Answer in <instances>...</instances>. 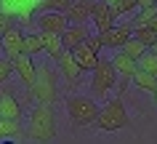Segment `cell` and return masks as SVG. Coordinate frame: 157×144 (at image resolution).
<instances>
[{
	"label": "cell",
	"instance_id": "cell-1",
	"mask_svg": "<svg viewBox=\"0 0 157 144\" xmlns=\"http://www.w3.org/2000/svg\"><path fill=\"white\" fill-rule=\"evenodd\" d=\"M56 136V112L53 104H37L29 112V123H27V139L37 144H45Z\"/></svg>",
	"mask_w": 157,
	"mask_h": 144
},
{
	"label": "cell",
	"instance_id": "cell-2",
	"mask_svg": "<svg viewBox=\"0 0 157 144\" xmlns=\"http://www.w3.org/2000/svg\"><path fill=\"white\" fill-rule=\"evenodd\" d=\"M29 96L37 104H53L59 99V80H56V69L51 64H37L35 72V83L29 85Z\"/></svg>",
	"mask_w": 157,
	"mask_h": 144
},
{
	"label": "cell",
	"instance_id": "cell-3",
	"mask_svg": "<svg viewBox=\"0 0 157 144\" xmlns=\"http://www.w3.org/2000/svg\"><path fill=\"white\" fill-rule=\"evenodd\" d=\"M67 112H69L72 126H77V128L96 126V118H99V104L93 102L91 96H69V99H67Z\"/></svg>",
	"mask_w": 157,
	"mask_h": 144
},
{
	"label": "cell",
	"instance_id": "cell-4",
	"mask_svg": "<svg viewBox=\"0 0 157 144\" xmlns=\"http://www.w3.org/2000/svg\"><path fill=\"white\" fill-rule=\"evenodd\" d=\"M128 126H131V118H128V112H125L120 96L112 99L104 110H99V118H96V128H99V131L115 134V131H123V128H128Z\"/></svg>",
	"mask_w": 157,
	"mask_h": 144
},
{
	"label": "cell",
	"instance_id": "cell-5",
	"mask_svg": "<svg viewBox=\"0 0 157 144\" xmlns=\"http://www.w3.org/2000/svg\"><path fill=\"white\" fill-rule=\"evenodd\" d=\"M115 80H117V69H115V64H112V59H99V67L93 69V80H91L93 93L107 96V93L115 88Z\"/></svg>",
	"mask_w": 157,
	"mask_h": 144
},
{
	"label": "cell",
	"instance_id": "cell-6",
	"mask_svg": "<svg viewBox=\"0 0 157 144\" xmlns=\"http://www.w3.org/2000/svg\"><path fill=\"white\" fill-rule=\"evenodd\" d=\"M112 64H115L117 75H123V83H120V88H117V91L123 93L125 88H128V80H133V75H136V69H139V61L133 59V56H128L123 48H117L115 56H112Z\"/></svg>",
	"mask_w": 157,
	"mask_h": 144
},
{
	"label": "cell",
	"instance_id": "cell-7",
	"mask_svg": "<svg viewBox=\"0 0 157 144\" xmlns=\"http://www.w3.org/2000/svg\"><path fill=\"white\" fill-rule=\"evenodd\" d=\"M99 37H101V45L104 48H123L125 43L133 37V27L131 24H115L112 29H107V32H99Z\"/></svg>",
	"mask_w": 157,
	"mask_h": 144
},
{
	"label": "cell",
	"instance_id": "cell-8",
	"mask_svg": "<svg viewBox=\"0 0 157 144\" xmlns=\"http://www.w3.org/2000/svg\"><path fill=\"white\" fill-rule=\"evenodd\" d=\"M37 24H40V32L64 35V29L69 27V16H67L64 11H43L40 19H37Z\"/></svg>",
	"mask_w": 157,
	"mask_h": 144
},
{
	"label": "cell",
	"instance_id": "cell-9",
	"mask_svg": "<svg viewBox=\"0 0 157 144\" xmlns=\"http://www.w3.org/2000/svg\"><path fill=\"white\" fill-rule=\"evenodd\" d=\"M24 37H27V35L21 32L16 24H11L6 32L0 35V40H3V53H6L8 59H13V56H19V53H24Z\"/></svg>",
	"mask_w": 157,
	"mask_h": 144
},
{
	"label": "cell",
	"instance_id": "cell-10",
	"mask_svg": "<svg viewBox=\"0 0 157 144\" xmlns=\"http://www.w3.org/2000/svg\"><path fill=\"white\" fill-rule=\"evenodd\" d=\"M59 69H61V75L67 77V83L69 85H77L80 83V77H83V72L85 69L77 64V59H75V53H72V48H64V53L59 56Z\"/></svg>",
	"mask_w": 157,
	"mask_h": 144
},
{
	"label": "cell",
	"instance_id": "cell-11",
	"mask_svg": "<svg viewBox=\"0 0 157 144\" xmlns=\"http://www.w3.org/2000/svg\"><path fill=\"white\" fill-rule=\"evenodd\" d=\"M11 64H13V72H19L21 83L29 88V85L35 83V72H37L35 56H29V53H19V56H13V59H11Z\"/></svg>",
	"mask_w": 157,
	"mask_h": 144
},
{
	"label": "cell",
	"instance_id": "cell-12",
	"mask_svg": "<svg viewBox=\"0 0 157 144\" xmlns=\"http://www.w3.org/2000/svg\"><path fill=\"white\" fill-rule=\"evenodd\" d=\"M40 0H0V8L8 16H19V19H29L32 11H37Z\"/></svg>",
	"mask_w": 157,
	"mask_h": 144
},
{
	"label": "cell",
	"instance_id": "cell-13",
	"mask_svg": "<svg viewBox=\"0 0 157 144\" xmlns=\"http://www.w3.org/2000/svg\"><path fill=\"white\" fill-rule=\"evenodd\" d=\"M96 3H99V0H72V6L67 11L69 24H85V21H91Z\"/></svg>",
	"mask_w": 157,
	"mask_h": 144
},
{
	"label": "cell",
	"instance_id": "cell-14",
	"mask_svg": "<svg viewBox=\"0 0 157 144\" xmlns=\"http://www.w3.org/2000/svg\"><path fill=\"white\" fill-rule=\"evenodd\" d=\"M115 19H117V14H115V8L109 6V3H96V8H93V16H91V21H93V27L99 29V32H107V29H112L115 27Z\"/></svg>",
	"mask_w": 157,
	"mask_h": 144
},
{
	"label": "cell",
	"instance_id": "cell-15",
	"mask_svg": "<svg viewBox=\"0 0 157 144\" xmlns=\"http://www.w3.org/2000/svg\"><path fill=\"white\" fill-rule=\"evenodd\" d=\"M72 53H75V59H77V64L85 69V72H93V69L99 67V53L93 51L88 43H80V45H75L72 48Z\"/></svg>",
	"mask_w": 157,
	"mask_h": 144
},
{
	"label": "cell",
	"instance_id": "cell-16",
	"mask_svg": "<svg viewBox=\"0 0 157 144\" xmlns=\"http://www.w3.org/2000/svg\"><path fill=\"white\" fill-rule=\"evenodd\" d=\"M21 104H19V99L13 96L11 91H6V88H0V118H16L21 120Z\"/></svg>",
	"mask_w": 157,
	"mask_h": 144
},
{
	"label": "cell",
	"instance_id": "cell-17",
	"mask_svg": "<svg viewBox=\"0 0 157 144\" xmlns=\"http://www.w3.org/2000/svg\"><path fill=\"white\" fill-rule=\"evenodd\" d=\"M88 37H91V32H88V24H69V27L64 29V35H61L64 48H75V45L85 43Z\"/></svg>",
	"mask_w": 157,
	"mask_h": 144
},
{
	"label": "cell",
	"instance_id": "cell-18",
	"mask_svg": "<svg viewBox=\"0 0 157 144\" xmlns=\"http://www.w3.org/2000/svg\"><path fill=\"white\" fill-rule=\"evenodd\" d=\"M24 136H27V128L16 118H0V142H6V139H24Z\"/></svg>",
	"mask_w": 157,
	"mask_h": 144
},
{
	"label": "cell",
	"instance_id": "cell-19",
	"mask_svg": "<svg viewBox=\"0 0 157 144\" xmlns=\"http://www.w3.org/2000/svg\"><path fill=\"white\" fill-rule=\"evenodd\" d=\"M40 35H43L45 53H48L53 61H59V56L64 53V40H61V35H53V32H40Z\"/></svg>",
	"mask_w": 157,
	"mask_h": 144
},
{
	"label": "cell",
	"instance_id": "cell-20",
	"mask_svg": "<svg viewBox=\"0 0 157 144\" xmlns=\"http://www.w3.org/2000/svg\"><path fill=\"white\" fill-rule=\"evenodd\" d=\"M24 53L29 56H37V53H45V45H43V35H27L24 37Z\"/></svg>",
	"mask_w": 157,
	"mask_h": 144
},
{
	"label": "cell",
	"instance_id": "cell-21",
	"mask_svg": "<svg viewBox=\"0 0 157 144\" xmlns=\"http://www.w3.org/2000/svg\"><path fill=\"white\" fill-rule=\"evenodd\" d=\"M155 14H157V6H147V8H141L139 14H136L131 21H128V24H131L133 29H139V27H147L149 21H152V16H155Z\"/></svg>",
	"mask_w": 157,
	"mask_h": 144
},
{
	"label": "cell",
	"instance_id": "cell-22",
	"mask_svg": "<svg viewBox=\"0 0 157 144\" xmlns=\"http://www.w3.org/2000/svg\"><path fill=\"white\" fill-rule=\"evenodd\" d=\"M139 69H144V72H149V75H157V53L152 51V48H147V51L141 53Z\"/></svg>",
	"mask_w": 157,
	"mask_h": 144
},
{
	"label": "cell",
	"instance_id": "cell-23",
	"mask_svg": "<svg viewBox=\"0 0 157 144\" xmlns=\"http://www.w3.org/2000/svg\"><path fill=\"white\" fill-rule=\"evenodd\" d=\"M133 37H139L147 48H152L157 43V29H152V27H139V29H133Z\"/></svg>",
	"mask_w": 157,
	"mask_h": 144
},
{
	"label": "cell",
	"instance_id": "cell-24",
	"mask_svg": "<svg viewBox=\"0 0 157 144\" xmlns=\"http://www.w3.org/2000/svg\"><path fill=\"white\" fill-rule=\"evenodd\" d=\"M123 51L128 53V56H133V59L139 61V59H141V53L147 51V45H144V43H141L139 37H131V40H128V43L123 45Z\"/></svg>",
	"mask_w": 157,
	"mask_h": 144
},
{
	"label": "cell",
	"instance_id": "cell-25",
	"mask_svg": "<svg viewBox=\"0 0 157 144\" xmlns=\"http://www.w3.org/2000/svg\"><path fill=\"white\" fill-rule=\"evenodd\" d=\"M69 6H72V0H40V6L37 8L40 11H69Z\"/></svg>",
	"mask_w": 157,
	"mask_h": 144
},
{
	"label": "cell",
	"instance_id": "cell-26",
	"mask_svg": "<svg viewBox=\"0 0 157 144\" xmlns=\"http://www.w3.org/2000/svg\"><path fill=\"white\" fill-rule=\"evenodd\" d=\"M112 8H115L117 16H123V14H131L133 8H139V3H136V0H117Z\"/></svg>",
	"mask_w": 157,
	"mask_h": 144
},
{
	"label": "cell",
	"instance_id": "cell-27",
	"mask_svg": "<svg viewBox=\"0 0 157 144\" xmlns=\"http://www.w3.org/2000/svg\"><path fill=\"white\" fill-rule=\"evenodd\" d=\"M11 72H13L11 59H8V56H6V59H0V85H6V80L11 77Z\"/></svg>",
	"mask_w": 157,
	"mask_h": 144
},
{
	"label": "cell",
	"instance_id": "cell-28",
	"mask_svg": "<svg viewBox=\"0 0 157 144\" xmlns=\"http://www.w3.org/2000/svg\"><path fill=\"white\" fill-rule=\"evenodd\" d=\"M11 24H13V16H8V14H6V11L0 8V35L6 32V29H8Z\"/></svg>",
	"mask_w": 157,
	"mask_h": 144
},
{
	"label": "cell",
	"instance_id": "cell-29",
	"mask_svg": "<svg viewBox=\"0 0 157 144\" xmlns=\"http://www.w3.org/2000/svg\"><path fill=\"white\" fill-rule=\"evenodd\" d=\"M85 43H88V45H91V48H93V51H96V53H99L101 48H104V45H101V37H99V35H91V37H88V40H85Z\"/></svg>",
	"mask_w": 157,
	"mask_h": 144
},
{
	"label": "cell",
	"instance_id": "cell-30",
	"mask_svg": "<svg viewBox=\"0 0 157 144\" xmlns=\"http://www.w3.org/2000/svg\"><path fill=\"white\" fill-rule=\"evenodd\" d=\"M136 3H139V8H147V6H157L155 0H136Z\"/></svg>",
	"mask_w": 157,
	"mask_h": 144
},
{
	"label": "cell",
	"instance_id": "cell-31",
	"mask_svg": "<svg viewBox=\"0 0 157 144\" xmlns=\"http://www.w3.org/2000/svg\"><path fill=\"white\" fill-rule=\"evenodd\" d=\"M147 27H152V29H157V14H155V16H152V21H149Z\"/></svg>",
	"mask_w": 157,
	"mask_h": 144
},
{
	"label": "cell",
	"instance_id": "cell-32",
	"mask_svg": "<svg viewBox=\"0 0 157 144\" xmlns=\"http://www.w3.org/2000/svg\"><path fill=\"white\" fill-rule=\"evenodd\" d=\"M104 3H109V6H115V3H117V0H104Z\"/></svg>",
	"mask_w": 157,
	"mask_h": 144
},
{
	"label": "cell",
	"instance_id": "cell-33",
	"mask_svg": "<svg viewBox=\"0 0 157 144\" xmlns=\"http://www.w3.org/2000/svg\"><path fill=\"white\" fill-rule=\"evenodd\" d=\"M152 51H155V53H157V43H155V45H152Z\"/></svg>",
	"mask_w": 157,
	"mask_h": 144
},
{
	"label": "cell",
	"instance_id": "cell-34",
	"mask_svg": "<svg viewBox=\"0 0 157 144\" xmlns=\"http://www.w3.org/2000/svg\"><path fill=\"white\" fill-rule=\"evenodd\" d=\"M0 51H3V40H0Z\"/></svg>",
	"mask_w": 157,
	"mask_h": 144
},
{
	"label": "cell",
	"instance_id": "cell-35",
	"mask_svg": "<svg viewBox=\"0 0 157 144\" xmlns=\"http://www.w3.org/2000/svg\"><path fill=\"white\" fill-rule=\"evenodd\" d=\"M155 3H157V0H155Z\"/></svg>",
	"mask_w": 157,
	"mask_h": 144
}]
</instances>
